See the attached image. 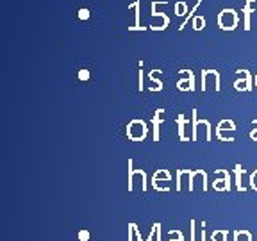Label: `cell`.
Wrapping results in <instances>:
<instances>
[{
	"label": "cell",
	"instance_id": "obj_1",
	"mask_svg": "<svg viewBox=\"0 0 257 241\" xmlns=\"http://www.w3.org/2000/svg\"><path fill=\"white\" fill-rule=\"evenodd\" d=\"M146 191V175L143 170H132V161L128 159V191Z\"/></svg>",
	"mask_w": 257,
	"mask_h": 241
},
{
	"label": "cell",
	"instance_id": "obj_2",
	"mask_svg": "<svg viewBox=\"0 0 257 241\" xmlns=\"http://www.w3.org/2000/svg\"><path fill=\"white\" fill-rule=\"evenodd\" d=\"M148 134V125L145 120H132L127 125V138L130 141H143Z\"/></svg>",
	"mask_w": 257,
	"mask_h": 241
},
{
	"label": "cell",
	"instance_id": "obj_3",
	"mask_svg": "<svg viewBox=\"0 0 257 241\" xmlns=\"http://www.w3.org/2000/svg\"><path fill=\"white\" fill-rule=\"evenodd\" d=\"M218 27L222 31H234L238 27V13L234 9H222L218 14Z\"/></svg>",
	"mask_w": 257,
	"mask_h": 241
},
{
	"label": "cell",
	"instance_id": "obj_4",
	"mask_svg": "<svg viewBox=\"0 0 257 241\" xmlns=\"http://www.w3.org/2000/svg\"><path fill=\"white\" fill-rule=\"evenodd\" d=\"M170 182H172V175L168 170H157L152 177V186L155 191H170L172 189Z\"/></svg>",
	"mask_w": 257,
	"mask_h": 241
},
{
	"label": "cell",
	"instance_id": "obj_5",
	"mask_svg": "<svg viewBox=\"0 0 257 241\" xmlns=\"http://www.w3.org/2000/svg\"><path fill=\"white\" fill-rule=\"evenodd\" d=\"M218 179L214 181V191H231V175L227 170H216Z\"/></svg>",
	"mask_w": 257,
	"mask_h": 241
},
{
	"label": "cell",
	"instance_id": "obj_6",
	"mask_svg": "<svg viewBox=\"0 0 257 241\" xmlns=\"http://www.w3.org/2000/svg\"><path fill=\"white\" fill-rule=\"evenodd\" d=\"M225 130H229V132H236L234 121L232 120H222L216 127V138L218 139H222V141H234L232 136H225V134H223Z\"/></svg>",
	"mask_w": 257,
	"mask_h": 241
},
{
	"label": "cell",
	"instance_id": "obj_7",
	"mask_svg": "<svg viewBox=\"0 0 257 241\" xmlns=\"http://www.w3.org/2000/svg\"><path fill=\"white\" fill-rule=\"evenodd\" d=\"M198 186H200V189H202V191H205V189H207V174H205L204 170H195V172H193V175H191L190 191H195Z\"/></svg>",
	"mask_w": 257,
	"mask_h": 241
},
{
	"label": "cell",
	"instance_id": "obj_8",
	"mask_svg": "<svg viewBox=\"0 0 257 241\" xmlns=\"http://www.w3.org/2000/svg\"><path fill=\"white\" fill-rule=\"evenodd\" d=\"M238 75L243 77V79H238L234 82L236 91H250V89H252V75H250V71L249 70H238Z\"/></svg>",
	"mask_w": 257,
	"mask_h": 241
},
{
	"label": "cell",
	"instance_id": "obj_9",
	"mask_svg": "<svg viewBox=\"0 0 257 241\" xmlns=\"http://www.w3.org/2000/svg\"><path fill=\"white\" fill-rule=\"evenodd\" d=\"M181 73L186 75V79H181L177 82V88L181 91H195V77L191 70H181Z\"/></svg>",
	"mask_w": 257,
	"mask_h": 241
},
{
	"label": "cell",
	"instance_id": "obj_10",
	"mask_svg": "<svg viewBox=\"0 0 257 241\" xmlns=\"http://www.w3.org/2000/svg\"><path fill=\"white\" fill-rule=\"evenodd\" d=\"M191 175H193V172L191 170H179L177 172V191H182L184 187H186L188 191H190L191 187Z\"/></svg>",
	"mask_w": 257,
	"mask_h": 241
},
{
	"label": "cell",
	"instance_id": "obj_11",
	"mask_svg": "<svg viewBox=\"0 0 257 241\" xmlns=\"http://www.w3.org/2000/svg\"><path fill=\"white\" fill-rule=\"evenodd\" d=\"M163 113L164 109H157L154 115V120H152V123H154V141H159V125L163 121Z\"/></svg>",
	"mask_w": 257,
	"mask_h": 241
},
{
	"label": "cell",
	"instance_id": "obj_12",
	"mask_svg": "<svg viewBox=\"0 0 257 241\" xmlns=\"http://www.w3.org/2000/svg\"><path fill=\"white\" fill-rule=\"evenodd\" d=\"M139 7H141V0H137V2H134V4L128 5V9H136V20H134V27H128L130 31H143L145 27L139 25Z\"/></svg>",
	"mask_w": 257,
	"mask_h": 241
},
{
	"label": "cell",
	"instance_id": "obj_13",
	"mask_svg": "<svg viewBox=\"0 0 257 241\" xmlns=\"http://www.w3.org/2000/svg\"><path fill=\"white\" fill-rule=\"evenodd\" d=\"M254 0H247V4L243 7V16H245V31H250V13H252Z\"/></svg>",
	"mask_w": 257,
	"mask_h": 241
},
{
	"label": "cell",
	"instance_id": "obj_14",
	"mask_svg": "<svg viewBox=\"0 0 257 241\" xmlns=\"http://www.w3.org/2000/svg\"><path fill=\"white\" fill-rule=\"evenodd\" d=\"M177 121H179V138H181V141H191L186 136V132H184V129H186V125H188L186 118H184V116H179Z\"/></svg>",
	"mask_w": 257,
	"mask_h": 241
},
{
	"label": "cell",
	"instance_id": "obj_15",
	"mask_svg": "<svg viewBox=\"0 0 257 241\" xmlns=\"http://www.w3.org/2000/svg\"><path fill=\"white\" fill-rule=\"evenodd\" d=\"M234 172H236V187H238V191H245V186L241 182V174H245V170L241 168V165H236Z\"/></svg>",
	"mask_w": 257,
	"mask_h": 241
},
{
	"label": "cell",
	"instance_id": "obj_16",
	"mask_svg": "<svg viewBox=\"0 0 257 241\" xmlns=\"http://www.w3.org/2000/svg\"><path fill=\"white\" fill-rule=\"evenodd\" d=\"M234 241H252V234L249 231H236Z\"/></svg>",
	"mask_w": 257,
	"mask_h": 241
},
{
	"label": "cell",
	"instance_id": "obj_17",
	"mask_svg": "<svg viewBox=\"0 0 257 241\" xmlns=\"http://www.w3.org/2000/svg\"><path fill=\"white\" fill-rule=\"evenodd\" d=\"M202 4V0H198V2H196L195 5H193V9H191L190 13H188V16H186V20H184V22L181 23V27H179V31H182V29H184V27H186V23L190 22L191 18H195V13H196V9H198V5Z\"/></svg>",
	"mask_w": 257,
	"mask_h": 241
},
{
	"label": "cell",
	"instance_id": "obj_18",
	"mask_svg": "<svg viewBox=\"0 0 257 241\" xmlns=\"http://www.w3.org/2000/svg\"><path fill=\"white\" fill-rule=\"evenodd\" d=\"M204 27H205V18L204 16L193 18V29H195V31H202Z\"/></svg>",
	"mask_w": 257,
	"mask_h": 241
},
{
	"label": "cell",
	"instance_id": "obj_19",
	"mask_svg": "<svg viewBox=\"0 0 257 241\" xmlns=\"http://www.w3.org/2000/svg\"><path fill=\"white\" fill-rule=\"evenodd\" d=\"M211 241H227V231H214L211 234Z\"/></svg>",
	"mask_w": 257,
	"mask_h": 241
},
{
	"label": "cell",
	"instance_id": "obj_20",
	"mask_svg": "<svg viewBox=\"0 0 257 241\" xmlns=\"http://www.w3.org/2000/svg\"><path fill=\"white\" fill-rule=\"evenodd\" d=\"M186 13H188L186 2H179V4L175 5V14H177V16H184Z\"/></svg>",
	"mask_w": 257,
	"mask_h": 241
},
{
	"label": "cell",
	"instance_id": "obj_21",
	"mask_svg": "<svg viewBox=\"0 0 257 241\" xmlns=\"http://www.w3.org/2000/svg\"><path fill=\"white\" fill-rule=\"evenodd\" d=\"M170 240L168 241H184V236H182V232L179 231H170Z\"/></svg>",
	"mask_w": 257,
	"mask_h": 241
},
{
	"label": "cell",
	"instance_id": "obj_22",
	"mask_svg": "<svg viewBox=\"0 0 257 241\" xmlns=\"http://www.w3.org/2000/svg\"><path fill=\"white\" fill-rule=\"evenodd\" d=\"M250 187L257 191V170L254 172L252 175H250Z\"/></svg>",
	"mask_w": 257,
	"mask_h": 241
},
{
	"label": "cell",
	"instance_id": "obj_23",
	"mask_svg": "<svg viewBox=\"0 0 257 241\" xmlns=\"http://www.w3.org/2000/svg\"><path fill=\"white\" fill-rule=\"evenodd\" d=\"M191 241H196V222L191 220Z\"/></svg>",
	"mask_w": 257,
	"mask_h": 241
},
{
	"label": "cell",
	"instance_id": "obj_24",
	"mask_svg": "<svg viewBox=\"0 0 257 241\" xmlns=\"http://www.w3.org/2000/svg\"><path fill=\"white\" fill-rule=\"evenodd\" d=\"M79 18H80V20H88V18H89V11H88V9H80V11H79Z\"/></svg>",
	"mask_w": 257,
	"mask_h": 241
},
{
	"label": "cell",
	"instance_id": "obj_25",
	"mask_svg": "<svg viewBox=\"0 0 257 241\" xmlns=\"http://www.w3.org/2000/svg\"><path fill=\"white\" fill-rule=\"evenodd\" d=\"M79 240L80 241H88L89 240V232L88 231H80L79 232Z\"/></svg>",
	"mask_w": 257,
	"mask_h": 241
},
{
	"label": "cell",
	"instance_id": "obj_26",
	"mask_svg": "<svg viewBox=\"0 0 257 241\" xmlns=\"http://www.w3.org/2000/svg\"><path fill=\"white\" fill-rule=\"evenodd\" d=\"M79 79H80V80H88V79H89V71H88V70H80Z\"/></svg>",
	"mask_w": 257,
	"mask_h": 241
},
{
	"label": "cell",
	"instance_id": "obj_27",
	"mask_svg": "<svg viewBox=\"0 0 257 241\" xmlns=\"http://www.w3.org/2000/svg\"><path fill=\"white\" fill-rule=\"evenodd\" d=\"M134 236V223H128V241H132Z\"/></svg>",
	"mask_w": 257,
	"mask_h": 241
},
{
	"label": "cell",
	"instance_id": "obj_28",
	"mask_svg": "<svg viewBox=\"0 0 257 241\" xmlns=\"http://www.w3.org/2000/svg\"><path fill=\"white\" fill-rule=\"evenodd\" d=\"M252 123H254V125H257V120H252ZM250 138H252L254 141H257V129H254L252 132H250Z\"/></svg>",
	"mask_w": 257,
	"mask_h": 241
},
{
	"label": "cell",
	"instance_id": "obj_29",
	"mask_svg": "<svg viewBox=\"0 0 257 241\" xmlns=\"http://www.w3.org/2000/svg\"><path fill=\"white\" fill-rule=\"evenodd\" d=\"M139 91H143V70H139Z\"/></svg>",
	"mask_w": 257,
	"mask_h": 241
},
{
	"label": "cell",
	"instance_id": "obj_30",
	"mask_svg": "<svg viewBox=\"0 0 257 241\" xmlns=\"http://www.w3.org/2000/svg\"><path fill=\"white\" fill-rule=\"evenodd\" d=\"M200 241H205V231H204V229L200 231Z\"/></svg>",
	"mask_w": 257,
	"mask_h": 241
},
{
	"label": "cell",
	"instance_id": "obj_31",
	"mask_svg": "<svg viewBox=\"0 0 257 241\" xmlns=\"http://www.w3.org/2000/svg\"><path fill=\"white\" fill-rule=\"evenodd\" d=\"M256 88H257V75H256Z\"/></svg>",
	"mask_w": 257,
	"mask_h": 241
}]
</instances>
